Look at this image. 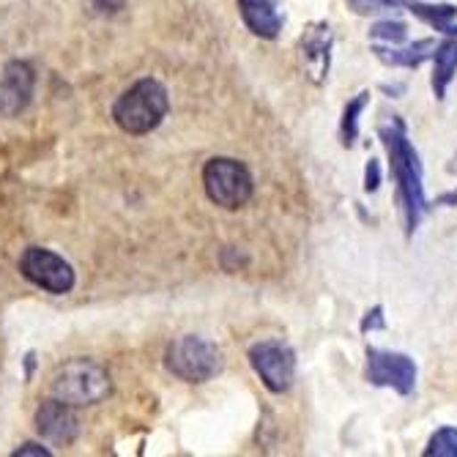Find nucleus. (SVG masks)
I'll return each instance as SVG.
<instances>
[{
    "label": "nucleus",
    "instance_id": "nucleus-1",
    "mask_svg": "<svg viewBox=\"0 0 457 457\" xmlns=\"http://www.w3.org/2000/svg\"><path fill=\"white\" fill-rule=\"evenodd\" d=\"M386 151H389V164H392V176L397 184V200L403 209L405 220V233L411 236L420 228L422 214L428 212V200H425V187H422V162L417 148L411 145L403 120L384 123L378 129Z\"/></svg>",
    "mask_w": 457,
    "mask_h": 457
},
{
    "label": "nucleus",
    "instance_id": "nucleus-2",
    "mask_svg": "<svg viewBox=\"0 0 457 457\" xmlns=\"http://www.w3.org/2000/svg\"><path fill=\"white\" fill-rule=\"evenodd\" d=\"M168 91L156 79H137L135 86L120 94L112 107V118L127 135H148L168 115Z\"/></svg>",
    "mask_w": 457,
    "mask_h": 457
},
{
    "label": "nucleus",
    "instance_id": "nucleus-3",
    "mask_svg": "<svg viewBox=\"0 0 457 457\" xmlns=\"http://www.w3.org/2000/svg\"><path fill=\"white\" fill-rule=\"evenodd\" d=\"M110 395V376L96 361L71 359L55 370L53 376V397L69 405H94Z\"/></svg>",
    "mask_w": 457,
    "mask_h": 457
},
{
    "label": "nucleus",
    "instance_id": "nucleus-4",
    "mask_svg": "<svg viewBox=\"0 0 457 457\" xmlns=\"http://www.w3.org/2000/svg\"><path fill=\"white\" fill-rule=\"evenodd\" d=\"M203 187H205L209 200L222 205V209H228V212H236V209H241V205H246L249 197H253V189H255L249 170L238 159H228V156H214V159L205 162Z\"/></svg>",
    "mask_w": 457,
    "mask_h": 457
},
{
    "label": "nucleus",
    "instance_id": "nucleus-5",
    "mask_svg": "<svg viewBox=\"0 0 457 457\" xmlns=\"http://www.w3.org/2000/svg\"><path fill=\"white\" fill-rule=\"evenodd\" d=\"M164 364L176 378L187 384H205L222 372V351L209 340L187 335L168 348Z\"/></svg>",
    "mask_w": 457,
    "mask_h": 457
},
{
    "label": "nucleus",
    "instance_id": "nucleus-6",
    "mask_svg": "<svg viewBox=\"0 0 457 457\" xmlns=\"http://www.w3.org/2000/svg\"><path fill=\"white\" fill-rule=\"evenodd\" d=\"M249 364L258 372L263 386L282 395L296 381V353L282 340H263L249 348Z\"/></svg>",
    "mask_w": 457,
    "mask_h": 457
},
{
    "label": "nucleus",
    "instance_id": "nucleus-7",
    "mask_svg": "<svg viewBox=\"0 0 457 457\" xmlns=\"http://www.w3.org/2000/svg\"><path fill=\"white\" fill-rule=\"evenodd\" d=\"M20 271L38 287L50 290L55 296H63L74 287V271L71 266L50 253V249H41V246H28L22 258H20Z\"/></svg>",
    "mask_w": 457,
    "mask_h": 457
},
{
    "label": "nucleus",
    "instance_id": "nucleus-8",
    "mask_svg": "<svg viewBox=\"0 0 457 457\" xmlns=\"http://www.w3.org/2000/svg\"><path fill=\"white\" fill-rule=\"evenodd\" d=\"M367 381L372 386H386L397 395H411L417 389V364L405 353L392 351H367Z\"/></svg>",
    "mask_w": 457,
    "mask_h": 457
},
{
    "label": "nucleus",
    "instance_id": "nucleus-9",
    "mask_svg": "<svg viewBox=\"0 0 457 457\" xmlns=\"http://www.w3.org/2000/svg\"><path fill=\"white\" fill-rule=\"evenodd\" d=\"M331 47H335V33L326 22H315L304 30V36L299 38V53H302V63L304 71L310 77V82L320 86V82L328 77V66H331Z\"/></svg>",
    "mask_w": 457,
    "mask_h": 457
},
{
    "label": "nucleus",
    "instance_id": "nucleus-10",
    "mask_svg": "<svg viewBox=\"0 0 457 457\" xmlns=\"http://www.w3.org/2000/svg\"><path fill=\"white\" fill-rule=\"evenodd\" d=\"M33 86H36V74L30 69V63L25 61H12L4 69V77H0V115H17L30 104L33 96Z\"/></svg>",
    "mask_w": 457,
    "mask_h": 457
},
{
    "label": "nucleus",
    "instance_id": "nucleus-11",
    "mask_svg": "<svg viewBox=\"0 0 457 457\" xmlns=\"http://www.w3.org/2000/svg\"><path fill=\"white\" fill-rule=\"evenodd\" d=\"M36 428L53 444H71L77 438L79 422L69 403L53 397L47 403H41V408L36 411Z\"/></svg>",
    "mask_w": 457,
    "mask_h": 457
},
{
    "label": "nucleus",
    "instance_id": "nucleus-12",
    "mask_svg": "<svg viewBox=\"0 0 457 457\" xmlns=\"http://www.w3.org/2000/svg\"><path fill=\"white\" fill-rule=\"evenodd\" d=\"M238 12L244 25L258 38H277L282 30V14L274 0H238Z\"/></svg>",
    "mask_w": 457,
    "mask_h": 457
},
{
    "label": "nucleus",
    "instance_id": "nucleus-13",
    "mask_svg": "<svg viewBox=\"0 0 457 457\" xmlns=\"http://www.w3.org/2000/svg\"><path fill=\"white\" fill-rule=\"evenodd\" d=\"M436 38H420L408 47H397V45H386V47H372L376 58L386 66H400V69H420L428 58H433L436 53Z\"/></svg>",
    "mask_w": 457,
    "mask_h": 457
},
{
    "label": "nucleus",
    "instance_id": "nucleus-14",
    "mask_svg": "<svg viewBox=\"0 0 457 457\" xmlns=\"http://www.w3.org/2000/svg\"><path fill=\"white\" fill-rule=\"evenodd\" d=\"M457 71V36H446L433 53V94L436 99L446 96L449 82Z\"/></svg>",
    "mask_w": 457,
    "mask_h": 457
},
{
    "label": "nucleus",
    "instance_id": "nucleus-15",
    "mask_svg": "<svg viewBox=\"0 0 457 457\" xmlns=\"http://www.w3.org/2000/svg\"><path fill=\"white\" fill-rule=\"evenodd\" d=\"M413 17H420L422 22H428L430 28H436L438 33L444 36H457V25L452 22L457 17V6L452 4H438V6H430V4H420V0H411L405 6Z\"/></svg>",
    "mask_w": 457,
    "mask_h": 457
},
{
    "label": "nucleus",
    "instance_id": "nucleus-16",
    "mask_svg": "<svg viewBox=\"0 0 457 457\" xmlns=\"http://www.w3.org/2000/svg\"><path fill=\"white\" fill-rule=\"evenodd\" d=\"M370 104V94L367 91H361V94H356V99H351L348 104H345V112H343V123H340V137H343V145H353L356 143V135H359V115H361V110Z\"/></svg>",
    "mask_w": 457,
    "mask_h": 457
},
{
    "label": "nucleus",
    "instance_id": "nucleus-17",
    "mask_svg": "<svg viewBox=\"0 0 457 457\" xmlns=\"http://www.w3.org/2000/svg\"><path fill=\"white\" fill-rule=\"evenodd\" d=\"M425 454L428 457H457V430L454 428H441L438 433H433Z\"/></svg>",
    "mask_w": 457,
    "mask_h": 457
},
{
    "label": "nucleus",
    "instance_id": "nucleus-18",
    "mask_svg": "<svg viewBox=\"0 0 457 457\" xmlns=\"http://www.w3.org/2000/svg\"><path fill=\"white\" fill-rule=\"evenodd\" d=\"M348 9L367 17V14H378V12H386V9H403L408 6L411 0H345Z\"/></svg>",
    "mask_w": 457,
    "mask_h": 457
},
{
    "label": "nucleus",
    "instance_id": "nucleus-19",
    "mask_svg": "<svg viewBox=\"0 0 457 457\" xmlns=\"http://www.w3.org/2000/svg\"><path fill=\"white\" fill-rule=\"evenodd\" d=\"M370 36L386 41V45H403V41L408 38V30L403 22H378V25H372Z\"/></svg>",
    "mask_w": 457,
    "mask_h": 457
},
{
    "label": "nucleus",
    "instance_id": "nucleus-20",
    "mask_svg": "<svg viewBox=\"0 0 457 457\" xmlns=\"http://www.w3.org/2000/svg\"><path fill=\"white\" fill-rule=\"evenodd\" d=\"M381 184V164L376 159H370L367 170H364V192H376Z\"/></svg>",
    "mask_w": 457,
    "mask_h": 457
},
{
    "label": "nucleus",
    "instance_id": "nucleus-21",
    "mask_svg": "<svg viewBox=\"0 0 457 457\" xmlns=\"http://www.w3.org/2000/svg\"><path fill=\"white\" fill-rule=\"evenodd\" d=\"M372 328H384V310L381 307H372L364 315V320H361V331H364V335H367V331H372Z\"/></svg>",
    "mask_w": 457,
    "mask_h": 457
},
{
    "label": "nucleus",
    "instance_id": "nucleus-22",
    "mask_svg": "<svg viewBox=\"0 0 457 457\" xmlns=\"http://www.w3.org/2000/svg\"><path fill=\"white\" fill-rule=\"evenodd\" d=\"M94 6H96L99 12H110V14H115L118 9H123V0H94Z\"/></svg>",
    "mask_w": 457,
    "mask_h": 457
},
{
    "label": "nucleus",
    "instance_id": "nucleus-23",
    "mask_svg": "<svg viewBox=\"0 0 457 457\" xmlns=\"http://www.w3.org/2000/svg\"><path fill=\"white\" fill-rule=\"evenodd\" d=\"M14 454H17V457H25V454H41V457H47L50 452H47V449H41L38 444H25V446H22V449H17Z\"/></svg>",
    "mask_w": 457,
    "mask_h": 457
},
{
    "label": "nucleus",
    "instance_id": "nucleus-24",
    "mask_svg": "<svg viewBox=\"0 0 457 457\" xmlns=\"http://www.w3.org/2000/svg\"><path fill=\"white\" fill-rule=\"evenodd\" d=\"M452 173H457V156H454V164H452ZM438 203H441V205H457V189H454V192L441 195V197H438Z\"/></svg>",
    "mask_w": 457,
    "mask_h": 457
}]
</instances>
